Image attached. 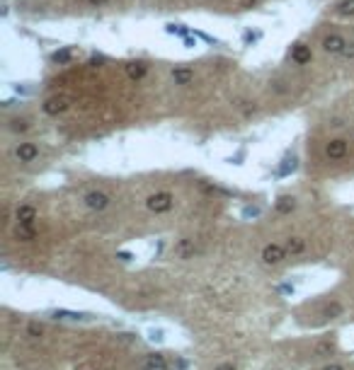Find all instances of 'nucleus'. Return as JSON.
Instances as JSON below:
<instances>
[{
	"instance_id": "f257e3e1",
	"label": "nucleus",
	"mask_w": 354,
	"mask_h": 370,
	"mask_svg": "<svg viewBox=\"0 0 354 370\" xmlns=\"http://www.w3.org/2000/svg\"><path fill=\"white\" fill-rule=\"evenodd\" d=\"M175 203V196L170 191H155L146 198V208L153 211V213H167Z\"/></svg>"
},
{
	"instance_id": "f03ea898",
	"label": "nucleus",
	"mask_w": 354,
	"mask_h": 370,
	"mask_svg": "<svg viewBox=\"0 0 354 370\" xmlns=\"http://www.w3.org/2000/svg\"><path fill=\"white\" fill-rule=\"evenodd\" d=\"M347 39L342 37V34H328L325 39H323V49L328 51V54H333V56H342L345 54V49H347Z\"/></svg>"
},
{
	"instance_id": "7ed1b4c3",
	"label": "nucleus",
	"mask_w": 354,
	"mask_h": 370,
	"mask_svg": "<svg viewBox=\"0 0 354 370\" xmlns=\"http://www.w3.org/2000/svg\"><path fill=\"white\" fill-rule=\"evenodd\" d=\"M284 259H286V249L282 245H267L262 249V261L267 266H277V264H282Z\"/></svg>"
},
{
	"instance_id": "20e7f679",
	"label": "nucleus",
	"mask_w": 354,
	"mask_h": 370,
	"mask_svg": "<svg viewBox=\"0 0 354 370\" xmlns=\"http://www.w3.org/2000/svg\"><path fill=\"white\" fill-rule=\"evenodd\" d=\"M347 150H350V145H347L345 138H335V140H330V143L325 145V155H328L330 160H345V157H347Z\"/></svg>"
},
{
	"instance_id": "39448f33",
	"label": "nucleus",
	"mask_w": 354,
	"mask_h": 370,
	"mask_svg": "<svg viewBox=\"0 0 354 370\" xmlns=\"http://www.w3.org/2000/svg\"><path fill=\"white\" fill-rule=\"evenodd\" d=\"M85 206L90 211H104L109 206V196L104 191H87L85 194Z\"/></svg>"
},
{
	"instance_id": "423d86ee",
	"label": "nucleus",
	"mask_w": 354,
	"mask_h": 370,
	"mask_svg": "<svg viewBox=\"0 0 354 370\" xmlns=\"http://www.w3.org/2000/svg\"><path fill=\"white\" fill-rule=\"evenodd\" d=\"M15 157H17L20 162L29 165V162H34V160L39 157V148H37L34 143H20L17 150H15Z\"/></svg>"
},
{
	"instance_id": "0eeeda50",
	"label": "nucleus",
	"mask_w": 354,
	"mask_h": 370,
	"mask_svg": "<svg viewBox=\"0 0 354 370\" xmlns=\"http://www.w3.org/2000/svg\"><path fill=\"white\" fill-rule=\"evenodd\" d=\"M44 114H49V117H59V114H63L66 109H68V99L66 97H51V99H46L44 102Z\"/></svg>"
},
{
	"instance_id": "6e6552de",
	"label": "nucleus",
	"mask_w": 354,
	"mask_h": 370,
	"mask_svg": "<svg viewBox=\"0 0 354 370\" xmlns=\"http://www.w3.org/2000/svg\"><path fill=\"white\" fill-rule=\"evenodd\" d=\"M311 58H313L311 46H306V44H293V46H291V63L306 65V63H311Z\"/></svg>"
},
{
	"instance_id": "1a4fd4ad",
	"label": "nucleus",
	"mask_w": 354,
	"mask_h": 370,
	"mask_svg": "<svg viewBox=\"0 0 354 370\" xmlns=\"http://www.w3.org/2000/svg\"><path fill=\"white\" fill-rule=\"evenodd\" d=\"M15 218H17V223H20V225H34V220H37V208H34V206H29V203L17 206Z\"/></svg>"
},
{
	"instance_id": "9d476101",
	"label": "nucleus",
	"mask_w": 354,
	"mask_h": 370,
	"mask_svg": "<svg viewBox=\"0 0 354 370\" xmlns=\"http://www.w3.org/2000/svg\"><path fill=\"white\" fill-rule=\"evenodd\" d=\"M172 80H175V85L187 87V85H192V80H194V70L187 68V65H177V68L172 70Z\"/></svg>"
},
{
	"instance_id": "9b49d317",
	"label": "nucleus",
	"mask_w": 354,
	"mask_h": 370,
	"mask_svg": "<svg viewBox=\"0 0 354 370\" xmlns=\"http://www.w3.org/2000/svg\"><path fill=\"white\" fill-rule=\"evenodd\" d=\"M141 370H167V361L163 353H150V356H146Z\"/></svg>"
},
{
	"instance_id": "f8f14e48",
	"label": "nucleus",
	"mask_w": 354,
	"mask_h": 370,
	"mask_svg": "<svg viewBox=\"0 0 354 370\" xmlns=\"http://www.w3.org/2000/svg\"><path fill=\"white\" fill-rule=\"evenodd\" d=\"M51 317H54V319H73V322H78V319H90L87 312H73V310H51Z\"/></svg>"
},
{
	"instance_id": "ddd939ff",
	"label": "nucleus",
	"mask_w": 354,
	"mask_h": 370,
	"mask_svg": "<svg viewBox=\"0 0 354 370\" xmlns=\"http://www.w3.org/2000/svg\"><path fill=\"white\" fill-rule=\"evenodd\" d=\"M284 249H286V254H291V256L303 254V252H306V240H301V237H289Z\"/></svg>"
},
{
	"instance_id": "4468645a",
	"label": "nucleus",
	"mask_w": 354,
	"mask_h": 370,
	"mask_svg": "<svg viewBox=\"0 0 354 370\" xmlns=\"http://www.w3.org/2000/svg\"><path fill=\"white\" fill-rule=\"evenodd\" d=\"M146 73H148V65H146L143 61H134V63L126 65V75H129L131 80H141Z\"/></svg>"
},
{
	"instance_id": "2eb2a0df",
	"label": "nucleus",
	"mask_w": 354,
	"mask_h": 370,
	"mask_svg": "<svg viewBox=\"0 0 354 370\" xmlns=\"http://www.w3.org/2000/svg\"><path fill=\"white\" fill-rule=\"evenodd\" d=\"M15 237L22 240V242H32V240L37 237V230H34V225H17Z\"/></svg>"
},
{
	"instance_id": "dca6fc26",
	"label": "nucleus",
	"mask_w": 354,
	"mask_h": 370,
	"mask_svg": "<svg viewBox=\"0 0 354 370\" xmlns=\"http://www.w3.org/2000/svg\"><path fill=\"white\" fill-rule=\"evenodd\" d=\"M175 252H177L182 259H189V256H194L197 249H194V242H192V240H180L177 247H175Z\"/></svg>"
},
{
	"instance_id": "f3484780",
	"label": "nucleus",
	"mask_w": 354,
	"mask_h": 370,
	"mask_svg": "<svg viewBox=\"0 0 354 370\" xmlns=\"http://www.w3.org/2000/svg\"><path fill=\"white\" fill-rule=\"evenodd\" d=\"M51 61L59 63V65H66V63L73 61V51H71V49H59V51H54Z\"/></svg>"
},
{
	"instance_id": "a211bd4d",
	"label": "nucleus",
	"mask_w": 354,
	"mask_h": 370,
	"mask_svg": "<svg viewBox=\"0 0 354 370\" xmlns=\"http://www.w3.org/2000/svg\"><path fill=\"white\" fill-rule=\"evenodd\" d=\"M335 12L342 15V17H352L354 15V0H340L335 5Z\"/></svg>"
},
{
	"instance_id": "6ab92c4d",
	"label": "nucleus",
	"mask_w": 354,
	"mask_h": 370,
	"mask_svg": "<svg viewBox=\"0 0 354 370\" xmlns=\"http://www.w3.org/2000/svg\"><path fill=\"white\" fill-rule=\"evenodd\" d=\"M296 208V198L293 196H282L279 201H277V211L279 213H291Z\"/></svg>"
},
{
	"instance_id": "aec40b11",
	"label": "nucleus",
	"mask_w": 354,
	"mask_h": 370,
	"mask_svg": "<svg viewBox=\"0 0 354 370\" xmlns=\"http://www.w3.org/2000/svg\"><path fill=\"white\" fill-rule=\"evenodd\" d=\"M29 128V123L24 121V119H12L10 121V131H15V133H24Z\"/></svg>"
},
{
	"instance_id": "412c9836",
	"label": "nucleus",
	"mask_w": 354,
	"mask_h": 370,
	"mask_svg": "<svg viewBox=\"0 0 354 370\" xmlns=\"http://www.w3.org/2000/svg\"><path fill=\"white\" fill-rule=\"evenodd\" d=\"M165 29H167L170 34H180V37H187V34H189V29H187V27H182V24H167Z\"/></svg>"
},
{
	"instance_id": "4be33fe9",
	"label": "nucleus",
	"mask_w": 354,
	"mask_h": 370,
	"mask_svg": "<svg viewBox=\"0 0 354 370\" xmlns=\"http://www.w3.org/2000/svg\"><path fill=\"white\" fill-rule=\"evenodd\" d=\"M27 334H29V336H34V339H39V336L44 334V327H42V324H37V322H32V324L27 327Z\"/></svg>"
},
{
	"instance_id": "5701e85b",
	"label": "nucleus",
	"mask_w": 354,
	"mask_h": 370,
	"mask_svg": "<svg viewBox=\"0 0 354 370\" xmlns=\"http://www.w3.org/2000/svg\"><path fill=\"white\" fill-rule=\"evenodd\" d=\"M337 314H342V305L340 303H333V305L325 308V317H337Z\"/></svg>"
},
{
	"instance_id": "b1692460",
	"label": "nucleus",
	"mask_w": 354,
	"mask_h": 370,
	"mask_svg": "<svg viewBox=\"0 0 354 370\" xmlns=\"http://www.w3.org/2000/svg\"><path fill=\"white\" fill-rule=\"evenodd\" d=\"M243 215H245V218H257V215H260V208H257V206H248V208L243 211Z\"/></svg>"
},
{
	"instance_id": "393cba45",
	"label": "nucleus",
	"mask_w": 354,
	"mask_h": 370,
	"mask_svg": "<svg viewBox=\"0 0 354 370\" xmlns=\"http://www.w3.org/2000/svg\"><path fill=\"white\" fill-rule=\"evenodd\" d=\"M330 351H333V344H330V341H323V344L315 346V353H330Z\"/></svg>"
},
{
	"instance_id": "a878e982",
	"label": "nucleus",
	"mask_w": 354,
	"mask_h": 370,
	"mask_svg": "<svg viewBox=\"0 0 354 370\" xmlns=\"http://www.w3.org/2000/svg\"><path fill=\"white\" fill-rule=\"evenodd\" d=\"M342 56H345V58H354V44H347V49H345Z\"/></svg>"
},
{
	"instance_id": "bb28decb",
	"label": "nucleus",
	"mask_w": 354,
	"mask_h": 370,
	"mask_svg": "<svg viewBox=\"0 0 354 370\" xmlns=\"http://www.w3.org/2000/svg\"><path fill=\"white\" fill-rule=\"evenodd\" d=\"M87 2H90L92 7H102V5H107L109 0H87Z\"/></svg>"
},
{
	"instance_id": "cd10ccee",
	"label": "nucleus",
	"mask_w": 354,
	"mask_h": 370,
	"mask_svg": "<svg viewBox=\"0 0 354 370\" xmlns=\"http://www.w3.org/2000/svg\"><path fill=\"white\" fill-rule=\"evenodd\" d=\"M117 256H119L122 261H131V254H129V252H119Z\"/></svg>"
},
{
	"instance_id": "c85d7f7f",
	"label": "nucleus",
	"mask_w": 354,
	"mask_h": 370,
	"mask_svg": "<svg viewBox=\"0 0 354 370\" xmlns=\"http://www.w3.org/2000/svg\"><path fill=\"white\" fill-rule=\"evenodd\" d=\"M216 370H235V366H233V363H221Z\"/></svg>"
},
{
	"instance_id": "c756f323",
	"label": "nucleus",
	"mask_w": 354,
	"mask_h": 370,
	"mask_svg": "<svg viewBox=\"0 0 354 370\" xmlns=\"http://www.w3.org/2000/svg\"><path fill=\"white\" fill-rule=\"evenodd\" d=\"M257 39V34H252V32H245V41H255Z\"/></svg>"
},
{
	"instance_id": "7c9ffc66",
	"label": "nucleus",
	"mask_w": 354,
	"mask_h": 370,
	"mask_svg": "<svg viewBox=\"0 0 354 370\" xmlns=\"http://www.w3.org/2000/svg\"><path fill=\"white\" fill-rule=\"evenodd\" d=\"M323 370H345V368H342V366H325Z\"/></svg>"
}]
</instances>
